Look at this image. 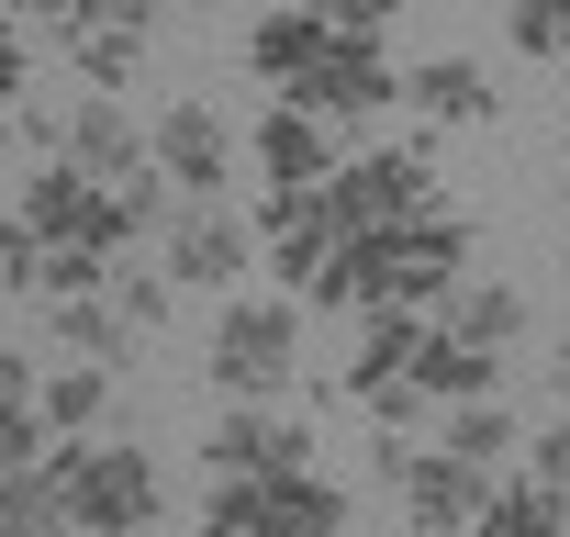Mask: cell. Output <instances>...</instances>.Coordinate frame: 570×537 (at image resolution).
Returning <instances> with one entry per match:
<instances>
[{
	"instance_id": "1",
	"label": "cell",
	"mask_w": 570,
	"mask_h": 537,
	"mask_svg": "<svg viewBox=\"0 0 570 537\" xmlns=\"http://www.w3.org/2000/svg\"><path fill=\"white\" fill-rule=\"evenodd\" d=\"M459 281H470V224L459 213H425V224L347 246V314H448Z\"/></svg>"
},
{
	"instance_id": "2",
	"label": "cell",
	"mask_w": 570,
	"mask_h": 537,
	"mask_svg": "<svg viewBox=\"0 0 570 537\" xmlns=\"http://www.w3.org/2000/svg\"><path fill=\"white\" fill-rule=\"evenodd\" d=\"M202 381H213V403H279L303 381V303L292 292H224V314L202 336Z\"/></svg>"
},
{
	"instance_id": "3",
	"label": "cell",
	"mask_w": 570,
	"mask_h": 537,
	"mask_svg": "<svg viewBox=\"0 0 570 537\" xmlns=\"http://www.w3.org/2000/svg\"><path fill=\"white\" fill-rule=\"evenodd\" d=\"M46 481H57V504H68L90 537H146V526L168 515L157 459L124 448V437H57V448H46Z\"/></svg>"
},
{
	"instance_id": "4",
	"label": "cell",
	"mask_w": 570,
	"mask_h": 537,
	"mask_svg": "<svg viewBox=\"0 0 570 537\" xmlns=\"http://www.w3.org/2000/svg\"><path fill=\"white\" fill-rule=\"evenodd\" d=\"M257 235H268V268H279V292L314 303V314H347V213L336 191H268L257 202Z\"/></svg>"
},
{
	"instance_id": "5",
	"label": "cell",
	"mask_w": 570,
	"mask_h": 537,
	"mask_svg": "<svg viewBox=\"0 0 570 537\" xmlns=\"http://www.w3.org/2000/svg\"><path fill=\"white\" fill-rule=\"evenodd\" d=\"M202 537H347V492L325 470H257L202 492Z\"/></svg>"
},
{
	"instance_id": "6",
	"label": "cell",
	"mask_w": 570,
	"mask_h": 537,
	"mask_svg": "<svg viewBox=\"0 0 570 537\" xmlns=\"http://www.w3.org/2000/svg\"><path fill=\"white\" fill-rule=\"evenodd\" d=\"M381 481H392L403 526H425V537H470L503 470H481V459H459V448H436V437H381Z\"/></svg>"
},
{
	"instance_id": "7",
	"label": "cell",
	"mask_w": 570,
	"mask_h": 537,
	"mask_svg": "<svg viewBox=\"0 0 570 537\" xmlns=\"http://www.w3.org/2000/svg\"><path fill=\"white\" fill-rule=\"evenodd\" d=\"M23 224H35L46 246H90V257H135V235H146V213H135L112 179L68 168V157H46V168L23 179Z\"/></svg>"
},
{
	"instance_id": "8",
	"label": "cell",
	"mask_w": 570,
	"mask_h": 537,
	"mask_svg": "<svg viewBox=\"0 0 570 537\" xmlns=\"http://www.w3.org/2000/svg\"><path fill=\"white\" fill-rule=\"evenodd\" d=\"M325 191H336L347 235H392V224L448 213V202H436V157H425V146H370V157H347Z\"/></svg>"
},
{
	"instance_id": "9",
	"label": "cell",
	"mask_w": 570,
	"mask_h": 537,
	"mask_svg": "<svg viewBox=\"0 0 570 537\" xmlns=\"http://www.w3.org/2000/svg\"><path fill=\"white\" fill-rule=\"evenodd\" d=\"M257 257H268V235H257L235 202H179L168 235H157V268H168L179 292H235Z\"/></svg>"
},
{
	"instance_id": "10",
	"label": "cell",
	"mask_w": 570,
	"mask_h": 537,
	"mask_svg": "<svg viewBox=\"0 0 570 537\" xmlns=\"http://www.w3.org/2000/svg\"><path fill=\"white\" fill-rule=\"evenodd\" d=\"M23 135H46V157H68V168H90V179H157V135H146L112 90H79L57 124L23 113Z\"/></svg>"
},
{
	"instance_id": "11",
	"label": "cell",
	"mask_w": 570,
	"mask_h": 537,
	"mask_svg": "<svg viewBox=\"0 0 570 537\" xmlns=\"http://www.w3.org/2000/svg\"><path fill=\"white\" fill-rule=\"evenodd\" d=\"M279 101H303V113H325V124H370V113L403 101V68L381 57V35H325V57L279 90Z\"/></svg>"
},
{
	"instance_id": "12",
	"label": "cell",
	"mask_w": 570,
	"mask_h": 537,
	"mask_svg": "<svg viewBox=\"0 0 570 537\" xmlns=\"http://www.w3.org/2000/svg\"><path fill=\"white\" fill-rule=\"evenodd\" d=\"M202 470L213 481H257V470H314V426L279 414V403H224L213 437H202Z\"/></svg>"
},
{
	"instance_id": "13",
	"label": "cell",
	"mask_w": 570,
	"mask_h": 537,
	"mask_svg": "<svg viewBox=\"0 0 570 537\" xmlns=\"http://www.w3.org/2000/svg\"><path fill=\"white\" fill-rule=\"evenodd\" d=\"M146 135H157V168H168V191H179V202H224V179H235L246 135H235L213 101H168Z\"/></svg>"
},
{
	"instance_id": "14",
	"label": "cell",
	"mask_w": 570,
	"mask_h": 537,
	"mask_svg": "<svg viewBox=\"0 0 570 537\" xmlns=\"http://www.w3.org/2000/svg\"><path fill=\"white\" fill-rule=\"evenodd\" d=\"M246 157H257V179L268 191H325L347 157H336V124L325 113H303V101H268L257 113V135H246Z\"/></svg>"
},
{
	"instance_id": "15",
	"label": "cell",
	"mask_w": 570,
	"mask_h": 537,
	"mask_svg": "<svg viewBox=\"0 0 570 537\" xmlns=\"http://www.w3.org/2000/svg\"><path fill=\"white\" fill-rule=\"evenodd\" d=\"M157 12H168V0H112L101 23H79V35H57V46H68V68H79L90 90H135V68H146V46H157Z\"/></svg>"
},
{
	"instance_id": "16",
	"label": "cell",
	"mask_w": 570,
	"mask_h": 537,
	"mask_svg": "<svg viewBox=\"0 0 570 537\" xmlns=\"http://www.w3.org/2000/svg\"><path fill=\"white\" fill-rule=\"evenodd\" d=\"M325 35H336V23L314 12V0H279V12H257V23H246V68H257L268 90H292V79L325 57Z\"/></svg>"
},
{
	"instance_id": "17",
	"label": "cell",
	"mask_w": 570,
	"mask_h": 537,
	"mask_svg": "<svg viewBox=\"0 0 570 537\" xmlns=\"http://www.w3.org/2000/svg\"><path fill=\"white\" fill-rule=\"evenodd\" d=\"M492 68L481 57H425V68H403V113H425V124H492Z\"/></svg>"
},
{
	"instance_id": "18",
	"label": "cell",
	"mask_w": 570,
	"mask_h": 537,
	"mask_svg": "<svg viewBox=\"0 0 570 537\" xmlns=\"http://www.w3.org/2000/svg\"><path fill=\"white\" fill-rule=\"evenodd\" d=\"M46 336H57V359H101V370H112V359H135L146 325H135L112 292H68V303H46Z\"/></svg>"
},
{
	"instance_id": "19",
	"label": "cell",
	"mask_w": 570,
	"mask_h": 537,
	"mask_svg": "<svg viewBox=\"0 0 570 537\" xmlns=\"http://www.w3.org/2000/svg\"><path fill=\"white\" fill-rule=\"evenodd\" d=\"M470 537H570V492L537 481V470H514V481H492V504H481Z\"/></svg>"
},
{
	"instance_id": "20",
	"label": "cell",
	"mask_w": 570,
	"mask_h": 537,
	"mask_svg": "<svg viewBox=\"0 0 570 537\" xmlns=\"http://www.w3.org/2000/svg\"><path fill=\"white\" fill-rule=\"evenodd\" d=\"M448 336H470V348H492V359H503V348L525 336V292H514V281H481V268H470V281L448 292Z\"/></svg>"
},
{
	"instance_id": "21",
	"label": "cell",
	"mask_w": 570,
	"mask_h": 537,
	"mask_svg": "<svg viewBox=\"0 0 570 537\" xmlns=\"http://www.w3.org/2000/svg\"><path fill=\"white\" fill-rule=\"evenodd\" d=\"M35 414H46L57 437H101V414H112V370H101V359H57L46 392H35Z\"/></svg>"
},
{
	"instance_id": "22",
	"label": "cell",
	"mask_w": 570,
	"mask_h": 537,
	"mask_svg": "<svg viewBox=\"0 0 570 537\" xmlns=\"http://www.w3.org/2000/svg\"><path fill=\"white\" fill-rule=\"evenodd\" d=\"M436 448H459V459L503 470V459L525 448V426H514V403H503V392H481V403H448V414H436Z\"/></svg>"
},
{
	"instance_id": "23",
	"label": "cell",
	"mask_w": 570,
	"mask_h": 537,
	"mask_svg": "<svg viewBox=\"0 0 570 537\" xmlns=\"http://www.w3.org/2000/svg\"><path fill=\"white\" fill-rule=\"evenodd\" d=\"M0 537H90V526L57 504L46 470H0Z\"/></svg>"
},
{
	"instance_id": "24",
	"label": "cell",
	"mask_w": 570,
	"mask_h": 537,
	"mask_svg": "<svg viewBox=\"0 0 570 537\" xmlns=\"http://www.w3.org/2000/svg\"><path fill=\"white\" fill-rule=\"evenodd\" d=\"M514 57H570V0H492Z\"/></svg>"
},
{
	"instance_id": "25",
	"label": "cell",
	"mask_w": 570,
	"mask_h": 537,
	"mask_svg": "<svg viewBox=\"0 0 570 537\" xmlns=\"http://www.w3.org/2000/svg\"><path fill=\"white\" fill-rule=\"evenodd\" d=\"M112 303H124V314L157 336V325L179 314V281H168V268H112Z\"/></svg>"
},
{
	"instance_id": "26",
	"label": "cell",
	"mask_w": 570,
	"mask_h": 537,
	"mask_svg": "<svg viewBox=\"0 0 570 537\" xmlns=\"http://www.w3.org/2000/svg\"><path fill=\"white\" fill-rule=\"evenodd\" d=\"M0 281H12V303H35V292H46V235H35L23 213H12V246H0Z\"/></svg>"
},
{
	"instance_id": "27",
	"label": "cell",
	"mask_w": 570,
	"mask_h": 537,
	"mask_svg": "<svg viewBox=\"0 0 570 537\" xmlns=\"http://www.w3.org/2000/svg\"><path fill=\"white\" fill-rule=\"evenodd\" d=\"M525 470H537V481H559V492H570V414H559V426H537V437H525Z\"/></svg>"
},
{
	"instance_id": "28",
	"label": "cell",
	"mask_w": 570,
	"mask_h": 537,
	"mask_svg": "<svg viewBox=\"0 0 570 537\" xmlns=\"http://www.w3.org/2000/svg\"><path fill=\"white\" fill-rule=\"evenodd\" d=\"M314 12H325V23H336V35H381V23H392V12H403V0H314Z\"/></svg>"
},
{
	"instance_id": "29",
	"label": "cell",
	"mask_w": 570,
	"mask_h": 537,
	"mask_svg": "<svg viewBox=\"0 0 570 537\" xmlns=\"http://www.w3.org/2000/svg\"><path fill=\"white\" fill-rule=\"evenodd\" d=\"M559 414H570V336H559Z\"/></svg>"
},
{
	"instance_id": "30",
	"label": "cell",
	"mask_w": 570,
	"mask_h": 537,
	"mask_svg": "<svg viewBox=\"0 0 570 537\" xmlns=\"http://www.w3.org/2000/svg\"><path fill=\"white\" fill-rule=\"evenodd\" d=\"M559 168H570V135H559ZM559 224H570V179H559Z\"/></svg>"
},
{
	"instance_id": "31",
	"label": "cell",
	"mask_w": 570,
	"mask_h": 537,
	"mask_svg": "<svg viewBox=\"0 0 570 537\" xmlns=\"http://www.w3.org/2000/svg\"><path fill=\"white\" fill-rule=\"evenodd\" d=\"M213 12H224V0H213Z\"/></svg>"
}]
</instances>
